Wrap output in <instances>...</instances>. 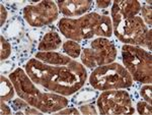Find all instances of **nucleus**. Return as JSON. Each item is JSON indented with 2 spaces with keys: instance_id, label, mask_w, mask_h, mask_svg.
I'll return each instance as SVG.
<instances>
[{
  "instance_id": "obj_1",
  "label": "nucleus",
  "mask_w": 152,
  "mask_h": 115,
  "mask_svg": "<svg viewBox=\"0 0 152 115\" xmlns=\"http://www.w3.org/2000/svg\"><path fill=\"white\" fill-rule=\"evenodd\" d=\"M31 80L61 95H71L82 87L86 72L80 63L71 61L66 65L52 66L38 59H31L26 66Z\"/></svg>"
},
{
  "instance_id": "obj_2",
  "label": "nucleus",
  "mask_w": 152,
  "mask_h": 115,
  "mask_svg": "<svg viewBox=\"0 0 152 115\" xmlns=\"http://www.w3.org/2000/svg\"><path fill=\"white\" fill-rule=\"evenodd\" d=\"M9 79L15 88L18 96L41 112H57L68 105V100L60 95L41 93L21 68L14 70L9 75Z\"/></svg>"
},
{
  "instance_id": "obj_3",
  "label": "nucleus",
  "mask_w": 152,
  "mask_h": 115,
  "mask_svg": "<svg viewBox=\"0 0 152 115\" xmlns=\"http://www.w3.org/2000/svg\"><path fill=\"white\" fill-rule=\"evenodd\" d=\"M89 82L94 89L107 91L131 87L133 79L125 67L118 63H112L94 69L90 75Z\"/></svg>"
},
{
  "instance_id": "obj_4",
  "label": "nucleus",
  "mask_w": 152,
  "mask_h": 115,
  "mask_svg": "<svg viewBox=\"0 0 152 115\" xmlns=\"http://www.w3.org/2000/svg\"><path fill=\"white\" fill-rule=\"evenodd\" d=\"M115 35L120 41L133 45L145 46L151 50V29L148 30L139 16L115 21Z\"/></svg>"
},
{
  "instance_id": "obj_5",
  "label": "nucleus",
  "mask_w": 152,
  "mask_h": 115,
  "mask_svg": "<svg viewBox=\"0 0 152 115\" xmlns=\"http://www.w3.org/2000/svg\"><path fill=\"white\" fill-rule=\"evenodd\" d=\"M124 64L135 80L145 84L151 83V54L132 45L122 48Z\"/></svg>"
},
{
  "instance_id": "obj_6",
  "label": "nucleus",
  "mask_w": 152,
  "mask_h": 115,
  "mask_svg": "<svg viewBox=\"0 0 152 115\" xmlns=\"http://www.w3.org/2000/svg\"><path fill=\"white\" fill-rule=\"evenodd\" d=\"M102 19L99 13H89L80 18H62L59 21V30L66 38L75 42L92 38L96 35V30Z\"/></svg>"
},
{
  "instance_id": "obj_7",
  "label": "nucleus",
  "mask_w": 152,
  "mask_h": 115,
  "mask_svg": "<svg viewBox=\"0 0 152 115\" xmlns=\"http://www.w3.org/2000/svg\"><path fill=\"white\" fill-rule=\"evenodd\" d=\"M116 56L117 49L114 44L105 38H99L90 44V48L83 50L81 60L87 67H95L110 64Z\"/></svg>"
},
{
  "instance_id": "obj_8",
  "label": "nucleus",
  "mask_w": 152,
  "mask_h": 115,
  "mask_svg": "<svg viewBox=\"0 0 152 115\" xmlns=\"http://www.w3.org/2000/svg\"><path fill=\"white\" fill-rule=\"evenodd\" d=\"M97 106L102 114L134 113L131 98L126 91L107 90L99 96Z\"/></svg>"
},
{
  "instance_id": "obj_9",
  "label": "nucleus",
  "mask_w": 152,
  "mask_h": 115,
  "mask_svg": "<svg viewBox=\"0 0 152 115\" xmlns=\"http://www.w3.org/2000/svg\"><path fill=\"white\" fill-rule=\"evenodd\" d=\"M59 9L52 1H42L36 5H28L23 9L26 21L33 27L46 26L58 18Z\"/></svg>"
},
{
  "instance_id": "obj_10",
  "label": "nucleus",
  "mask_w": 152,
  "mask_h": 115,
  "mask_svg": "<svg viewBox=\"0 0 152 115\" xmlns=\"http://www.w3.org/2000/svg\"><path fill=\"white\" fill-rule=\"evenodd\" d=\"M141 4L138 1H115L112 8L113 23L120 19L130 18L136 16V14L140 11Z\"/></svg>"
},
{
  "instance_id": "obj_11",
  "label": "nucleus",
  "mask_w": 152,
  "mask_h": 115,
  "mask_svg": "<svg viewBox=\"0 0 152 115\" xmlns=\"http://www.w3.org/2000/svg\"><path fill=\"white\" fill-rule=\"evenodd\" d=\"M59 9L64 15L68 18L81 15L84 12L89 10L92 6V2L87 0H71V1H58Z\"/></svg>"
},
{
  "instance_id": "obj_12",
  "label": "nucleus",
  "mask_w": 152,
  "mask_h": 115,
  "mask_svg": "<svg viewBox=\"0 0 152 115\" xmlns=\"http://www.w3.org/2000/svg\"><path fill=\"white\" fill-rule=\"evenodd\" d=\"M36 59L52 65H66L71 62V59L68 58V56L52 52V51H49V52H42V51H40V52L36 54Z\"/></svg>"
},
{
  "instance_id": "obj_13",
  "label": "nucleus",
  "mask_w": 152,
  "mask_h": 115,
  "mask_svg": "<svg viewBox=\"0 0 152 115\" xmlns=\"http://www.w3.org/2000/svg\"><path fill=\"white\" fill-rule=\"evenodd\" d=\"M61 43H62V40L57 33H54V32L48 33L42 39L40 45H39V50L42 52H49V51L56 50L60 47Z\"/></svg>"
},
{
  "instance_id": "obj_14",
  "label": "nucleus",
  "mask_w": 152,
  "mask_h": 115,
  "mask_svg": "<svg viewBox=\"0 0 152 115\" xmlns=\"http://www.w3.org/2000/svg\"><path fill=\"white\" fill-rule=\"evenodd\" d=\"M113 34V26H112V21L109 16L102 15V19H100L99 27L96 30V35L100 37H110Z\"/></svg>"
},
{
  "instance_id": "obj_15",
  "label": "nucleus",
  "mask_w": 152,
  "mask_h": 115,
  "mask_svg": "<svg viewBox=\"0 0 152 115\" xmlns=\"http://www.w3.org/2000/svg\"><path fill=\"white\" fill-rule=\"evenodd\" d=\"M28 102H24L21 99H16L12 102V109L16 112V113L23 114H31V113H41V111H38L36 109H33L31 107H28Z\"/></svg>"
},
{
  "instance_id": "obj_16",
  "label": "nucleus",
  "mask_w": 152,
  "mask_h": 115,
  "mask_svg": "<svg viewBox=\"0 0 152 115\" xmlns=\"http://www.w3.org/2000/svg\"><path fill=\"white\" fill-rule=\"evenodd\" d=\"M14 92L11 83L1 75V101H8L13 98Z\"/></svg>"
},
{
  "instance_id": "obj_17",
  "label": "nucleus",
  "mask_w": 152,
  "mask_h": 115,
  "mask_svg": "<svg viewBox=\"0 0 152 115\" xmlns=\"http://www.w3.org/2000/svg\"><path fill=\"white\" fill-rule=\"evenodd\" d=\"M63 50L70 57L77 58L80 55V52H81V47L75 41H67L63 45Z\"/></svg>"
},
{
  "instance_id": "obj_18",
  "label": "nucleus",
  "mask_w": 152,
  "mask_h": 115,
  "mask_svg": "<svg viewBox=\"0 0 152 115\" xmlns=\"http://www.w3.org/2000/svg\"><path fill=\"white\" fill-rule=\"evenodd\" d=\"M11 53V46L3 36H1V60H5L6 58L9 57Z\"/></svg>"
},
{
  "instance_id": "obj_19",
  "label": "nucleus",
  "mask_w": 152,
  "mask_h": 115,
  "mask_svg": "<svg viewBox=\"0 0 152 115\" xmlns=\"http://www.w3.org/2000/svg\"><path fill=\"white\" fill-rule=\"evenodd\" d=\"M137 111L139 114H152V107L151 104H149L148 102H143L139 101L137 103Z\"/></svg>"
},
{
  "instance_id": "obj_20",
  "label": "nucleus",
  "mask_w": 152,
  "mask_h": 115,
  "mask_svg": "<svg viewBox=\"0 0 152 115\" xmlns=\"http://www.w3.org/2000/svg\"><path fill=\"white\" fill-rule=\"evenodd\" d=\"M141 12H142V16L145 19L146 24L151 26V3H146V4H143L141 6Z\"/></svg>"
},
{
  "instance_id": "obj_21",
  "label": "nucleus",
  "mask_w": 152,
  "mask_h": 115,
  "mask_svg": "<svg viewBox=\"0 0 152 115\" xmlns=\"http://www.w3.org/2000/svg\"><path fill=\"white\" fill-rule=\"evenodd\" d=\"M151 93H152V87H151L150 84L143 86L140 90V95L142 96V98H143L146 102H148L149 104H151V102H152V94Z\"/></svg>"
},
{
  "instance_id": "obj_22",
  "label": "nucleus",
  "mask_w": 152,
  "mask_h": 115,
  "mask_svg": "<svg viewBox=\"0 0 152 115\" xmlns=\"http://www.w3.org/2000/svg\"><path fill=\"white\" fill-rule=\"evenodd\" d=\"M80 112L84 114H96V110L94 109V106H82L80 107Z\"/></svg>"
},
{
  "instance_id": "obj_23",
  "label": "nucleus",
  "mask_w": 152,
  "mask_h": 115,
  "mask_svg": "<svg viewBox=\"0 0 152 115\" xmlns=\"http://www.w3.org/2000/svg\"><path fill=\"white\" fill-rule=\"evenodd\" d=\"M58 113L59 114H79L80 112L76 108H74V107H70V108H66L65 107V109L59 110Z\"/></svg>"
},
{
  "instance_id": "obj_24",
  "label": "nucleus",
  "mask_w": 152,
  "mask_h": 115,
  "mask_svg": "<svg viewBox=\"0 0 152 115\" xmlns=\"http://www.w3.org/2000/svg\"><path fill=\"white\" fill-rule=\"evenodd\" d=\"M96 3L99 8H107V7H109V5L112 2L110 1V0H99Z\"/></svg>"
},
{
  "instance_id": "obj_25",
  "label": "nucleus",
  "mask_w": 152,
  "mask_h": 115,
  "mask_svg": "<svg viewBox=\"0 0 152 115\" xmlns=\"http://www.w3.org/2000/svg\"><path fill=\"white\" fill-rule=\"evenodd\" d=\"M0 8H1V21H0V24L3 26V24L5 23V21H6L7 12H6V9L4 8V6L2 5V4L0 5Z\"/></svg>"
},
{
  "instance_id": "obj_26",
  "label": "nucleus",
  "mask_w": 152,
  "mask_h": 115,
  "mask_svg": "<svg viewBox=\"0 0 152 115\" xmlns=\"http://www.w3.org/2000/svg\"><path fill=\"white\" fill-rule=\"evenodd\" d=\"M11 109L4 103V101H1V114H10Z\"/></svg>"
}]
</instances>
